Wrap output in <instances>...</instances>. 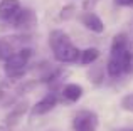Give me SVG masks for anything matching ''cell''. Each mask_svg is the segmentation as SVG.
I'll return each instance as SVG.
<instances>
[{
	"mask_svg": "<svg viewBox=\"0 0 133 131\" xmlns=\"http://www.w3.org/2000/svg\"><path fill=\"white\" fill-rule=\"evenodd\" d=\"M49 46L52 49L56 61L62 64H71V62H78L79 56H81V50L71 42L69 35L64 30H52L49 34Z\"/></svg>",
	"mask_w": 133,
	"mask_h": 131,
	"instance_id": "cell-1",
	"label": "cell"
},
{
	"mask_svg": "<svg viewBox=\"0 0 133 131\" xmlns=\"http://www.w3.org/2000/svg\"><path fill=\"white\" fill-rule=\"evenodd\" d=\"M30 57H32V49H30V47L19 49L12 57H9V59L5 61V64H3L5 76L9 79H20L27 72V66H29Z\"/></svg>",
	"mask_w": 133,
	"mask_h": 131,
	"instance_id": "cell-2",
	"label": "cell"
},
{
	"mask_svg": "<svg viewBox=\"0 0 133 131\" xmlns=\"http://www.w3.org/2000/svg\"><path fill=\"white\" fill-rule=\"evenodd\" d=\"M98 125H99V119H98V114L93 111H88V109H83V111H78L72 119V126H74V131H96Z\"/></svg>",
	"mask_w": 133,
	"mask_h": 131,
	"instance_id": "cell-3",
	"label": "cell"
},
{
	"mask_svg": "<svg viewBox=\"0 0 133 131\" xmlns=\"http://www.w3.org/2000/svg\"><path fill=\"white\" fill-rule=\"evenodd\" d=\"M12 27L20 32H27V30L34 29L37 25V15L32 9H20L19 13L12 19Z\"/></svg>",
	"mask_w": 133,
	"mask_h": 131,
	"instance_id": "cell-4",
	"label": "cell"
},
{
	"mask_svg": "<svg viewBox=\"0 0 133 131\" xmlns=\"http://www.w3.org/2000/svg\"><path fill=\"white\" fill-rule=\"evenodd\" d=\"M56 106H57V94H56V92H49V94H45L42 99H39V101L32 106L30 114L32 116H44V114H47V113H51Z\"/></svg>",
	"mask_w": 133,
	"mask_h": 131,
	"instance_id": "cell-5",
	"label": "cell"
},
{
	"mask_svg": "<svg viewBox=\"0 0 133 131\" xmlns=\"http://www.w3.org/2000/svg\"><path fill=\"white\" fill-rule=\"evenodd\" d=\"M20 7L19 0H0V20L12 22V19L19 13Z\"/></svg>",
	"mask_w": 133,
	"mask_h": 131,
	"instance_id": "cell-6",
	"label": "cell"
},
{
	"mask_svg": "<svg viewBox=\"0 0 133 131\" xmlns=\"http://www.w3.org/2000/svg\"><path fill=\"white\" fill-rule=\"evenodd\" d=\"M27 111H29V103H27V101L17 103V104L14 106V109L7 114L5 126H7V128H14V126H17L20 123V119H22V116L25 114Z\"/></svg>",
	"mask_w": 133,
	"mask_h": 131,
	"instance_id": "cell-7",
	"label": "cell"
},
{
	"mask_svg": "<svg viewBox=\"0 0 133 131\" xmlns=\"http://www.w3.org/2000/svg\"><path fill=\"white\" fill-rule=\"evenodd\" d=\"M81 22H83V25H84L86 29L91 30V32H94V34H103L104 32L103 20H101L96 13H93V12H84L81 15Z\"/></svg>",
	"mask_w": 133,
	"mask_h": 131,
	"instance_id": "cell-8",
	"label": "cell"
},
{
	"mask_svg": "<svg viewBox=\"0 0 133 131\" xmlns=\"http://www.w3.org/2000/svg\"><path fill=\"white\" fill-rule=\"evenodd\" d=\"M61 94H62V99H64V101L76 103V101H79V99L83 98V88L79 84L71 82V84H66L64 88H62Z\"/></svg>",
	"mask_w": 133,
	"mask_h": 131,
	"instance_id": "cell-9",
	"label": "cell"
},
{
	"mask_svg": "<svg viewBox=\"0 0 133 131\" xmlns=\"http://www.w3.org/2000/svg\"><path fill=\"white\" fill-rule=\"evenodd\" d=\"M106 72L110 77H120L121 74H125V69H123V64H121V59L120 56H111L110 61L106 64Z\"/></svg>",
	"mask_w": 133,
	"mask_h": 131,
	"instance_id": "cell-10",
	"label": "cell"
},
{
	"mask_svg": "<svg viewBox=\"0 0 133 131\" xmlns=\"http://www.w3.org/2000/svg\"><path fill=\"white\" fill-rule=\"evenodd\" d=\"M128 49V39L125 34H118L113 37V42H111V56H120L121 52Z\"/></svg>",
	"mask_w": 133,
	"mask_h": 131,
	"instance_id": "cell-11",
	"label": "cell"
},
{
	"mask_svg": "<svg viewBox=\"0 0 133 131\" xmlns=\"http://www.w3.org/2000/svg\"><path fill=\"white\" fill-rule=\"evenodd\" d=\"M15 52H17V49L12 46V42H10L7 37L0 39V61L5 62V61L9 59V57H12Z\"/></svg>",
	"mask_w": 133,
	"mask_h": 131,
	"instance_id": "cell-12",
	"label": "cell"
},
{
	"mask_svg": "<svg viewBox=\"0 0 133 131\" xmlns=\"http://www.w3.org/2000/svg\"><path fill=\"white\" fill-rule=\"evenodd\" d=\"M98 57H99V50H98L96 47H89V49H86V50L81 52L79 62L83 66H89V64H93L94 61H98Z\"/></svg>",
	"mask_w": 133,
	"mask_h": 131,
	"instance_id": "cell-13",
	"label": "cell"
},
{
	"mask_svg": "<svg viewBox=\"0 0 133 131\" xmlns=\"http://www.w3.org/2000/svg\"><path fill=\"white\" fill-rule=\"evenodd\" d=\"M74 12H76V7L72 5V3H69V5H64L61 10V19L62 20H69L74 17Z\"/></svg>",
	"mask_w": 133,
	"mask_h": 131,
	"instance_id": "cell-14",
	"label": "cell"
},
{
	"mask_svg": "<svg viewBox=\"0 0 133 131\" xmlns=\"http://www.w3.org/2000/svg\"><path fill=\"white\" fill-rule=\"evenodd\" d=\"M89 81H93L94 84H99L103 81V69L101 67H96L89 72Z\"/></svg>",
	"mask_w": 133,
	"mask_h": 131,
	"instance_id": "cell-15",
	"label": "cell"
},
{
	"mask_svg": "<svg viewBox=\"0 0 133 131\" xmlns=\"http://www.w3.org/2000/svg\"><path fill=\"white\" fill-rule=\"evenodd\" d=\"M121 108L125 111H131L133 113V92L131 94H127L123 99H121Z\"/></svg>",
	"mask_w": 133,
	"mask_h": 131,
	"instance_id": "cell-16",
	"label": "cell"
},
{
	"mask_svg": "<svg viewBox=\"0 0 133 131\" xmlns=\"http://www.w3.org/2000/svg\"><path fill=\"white\" fill-rule=\"evenodd\" d=\"M99 2V0H84V3H83V7H84V10H89L91 9H94V5H96V3Z\"/></svg>",
	"mask_w": 133,
	"mask_h": 131,
	"instance_id": "cell-17",
	"label": "cell"
},
{
	"mask_svg": "<svg viewBox=\"0 0 133 131\" xmlns=\"http://www.w3.org/2000/svg\"><path fill=\"white\" fill-rule=\"evenodd\" d=\"M115 3L120 7H133V0H115Z\"/></svg>",
	"mask_w": 133,
	"mask_h": 131,
	"instance_id": "cell-18",
	"label": "cell"
},
{
	"mask_svg": "<svg viewBox=\"0 0 133 131\" xmlns=\"http://www.w3.org/2000/svg\"><path fill=\"white\" fill-rule=\"evenodd\" d=\"M116 131H133V128H121V129H116Z\"/></svg>",
	"mask_w": 133,
	"mask_h": 131,
	"instance_id": "cell-19",
	"label": "cell"
},
{
	"mask_svg": "<svg viewBox=\"0 0 133 131\" xmlns=\"http://www.w3.org/2000/svg\"><path fill=\"white\" fill-rule=\"evenodd\" d=\"M0 131H7V126H3V125H2V126H0Z\"/></svg>",
	"mask_w": 133,
	"mask_h": 131,
	"instance_id": "cell-20",
	"label": "cell"
}]
</instances>
